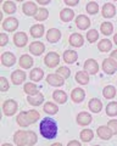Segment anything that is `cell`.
<instances>
[{
    "mask_svg": "<svg viewBox=\"0 0 117 146\" xmlns=\"http://www.w3.org/2000/svg\"><path fill=\"white\" fill-rule=\"evenodd\" d=\"M102 70H104L105 73L107 74H114L116 73V70H117V63L112 60V58H105L102 61Z\"/></svg>",
    "mask_w": 117,
    "mask_h": 146,
    "instance_id": "obj_3",
    "label": "cell"
},
{
    "mask_svg": "<svg viewBox=\"0 0 117 146\" xmlns=\"http://www.w3.org/2000/svg\"><path fill=\"white\" fill-rule=\"evenodd\" d=\"M102 95H104V98H106V99H114L116 96V88L112 85L105 86L104 90H102Z\"/></svg>",
    "mask_w": 117,
    "mask_h": 146,
    "instance_id": "obj_32",
    "label": "cell"
},
{
    "mask_svg": "<svg viewBox=\"0 0 117 146\" xmlns=\"http://www.w3.org/2000/svg\"><path fill=\"white\" fill-rule=\"evenodd\" d=\"M66 5H70V6H76L78 4L79 0H64Z\"/></svg>",
    "mask_w": 117,
    "mask_h": 146,
    "instance_id": "obj_48",
    "label": "cell"
},
{
    "mask_svg": "<svg viewBox=\"0 0 117 146\" xmlns=\"http://www.w3.org/2000/svg\"><path fill=\"white\" fill-rule=\"evenodd\" d=\"M84 98H85V93H84L83 89L76 88V89L72 90V93H71L72 101H74V102H82L83 100H84Z\"/></svg>",
    "mask_w": 117,
    "mask_h": 146,
    "instance_id": "obj_17",
    "label": "cell"
},
{
    "mask_svg": "<svg viewBox=\"0 0 117 146\" xmlns=\"http://www.w3.org/2000/svg\"><path fill=\"white\" fill-rule=\"evenodd\" d=\"M17 123H19V125H21V127H28L31 124L28 121V117H27V111L21 112L20 115L17 116Z\"/></svg>",
    "mask_w": 117,
    "mask_h": 146,
    "instance_id": "obj_34",
    "label": "cell"
},
{
    "mask_svg": "<svg viewBox=\"0 0 117 146\" xmlns=\"http://www.w3.org/2000/svg\"><path fill=\"white\" fill-rule=\"evenodd\" d=\"M13 141L17 146H26L28 145V133L27 131H16L13 135Z\"/></svg>",
    "mask_w": 117,
    "mask_h": 146,
    "instance_id": "obj_2",
    "label": "cell"
},
{
    "mask_svg": "<svg viewBox=\"0 0 117 146\" xmlns=\"http://www.w3.org/2000/svg\"><path fill=\"white\" fill-rule=\"evenodd\" d=\"M3 111L5 116H12L17 111V102L13 100H6L3 105Z\"/></svg>",
    "mask_w": 117,
    "mask_h": 146,
    "instance_id": "obj_4",
    "label": "cell"
},
{
    "mask_svg": "<svg viewBox=\"0 0 117 146\" xmlns=\"http://www.w3.org/2000/svg\"><path fill=\"white\" fill-rule=\"evenodd\" d=\"M44 50H45V45H44L42 42H33V43H31V45H29L31 54L35 55V56L42 55L44 52Z\"/></svg>",
    "mask_w": 117,
    "mask_h": 146,
    "instance_id": "obj_11",
    "label": "cell"
},
{
    "mask_svg": "<svg viewBox=\"0 0 117 146\" xmlns=\"http://www.w3.org/2000/svg\"><path fill=\"white\" fill-rule=\"evenodd\" d=\"M115 1H117V0H115Z\"/></svg>",
    "mask_w": 117,
    "mask_h": 146,
    "instance_id": "obj_57",
    "label": "cell"
},
{
    "mask_svg": "<svg viewBox=\"0 0 117 146\" xmlns=\"http://www.w3.org/2000/svg\"><path fill=\"white\" fill-rule=\"evenodd\" d=\"M27 133H28V145L33 146V145L37 144V140H38L37 134H35L34 131H27Z\"/></svg>",
    "mask_w": 117,
    "mask_h": 146,
    "instance_id": "obj_44",
    "label": "cell"
},
{
    "mask_svg": "<svg viewBox=\"0 0 117 146\" xmlns=\"http://www.w3.org/2000/svg\"><path fill=\"white\" fill-rule=\"evenodd\" d=\"M88 106H89V110H90L92 112L99 113L101 111V108H102V102L99 99H92L90 101H89Z\"/></svg>",
    "mask_w": 117,
    "mask_h": 146,
    "instance_id": "obj_22",
    "label": "cell"
},
{
    "mask_svg": "<svg viewBox=\"0 0 117 146\" xmlns=\"http://www.w3.org/2000/svg\"><path fill=\"white\" fill-rule=\"evenodd\" d=\"M78 58V54L73 50H66L64 52V61L66 63H74Z\"/></svg>",
    "mask_w": 117,
    "mask_h": 146,
    "instance_id": "obj_20",
    "label": "cell"
},
{
    "mask_svg": "<svg viewBox=\"0 0 117 146\" xmlns=\"http://www.w3.org/2000/svg\"><path fill=\"white\" fill-rule=\"evenodd\" d=\"M57 74H60L64 79H67V78H70V76H71V72H70V68L68 67H66V66H62L60 67L57 70Z\"/></svg>",
    "mask_w": 117,
    "mask_h": 146,
    "instance_id": "obj_43",
    "label": "cell"
},
{
    "mask_svg": "<svg viewBox=\"0 0 117 146\" xmlns=\"http://www.w3.org/2000/svg\"><path fill=\"white\" fill-rule=\"evenodd\" d=\"M1 146H12V145L11 144H3Z\"/></svg>",
    "mask_w": 117,
    "mask_h": 146,
    "instance_id": "obj_54",
    "label": "cell"
},
{
    "mask_svg": "<svg viewBox=\"0 0 117 146\" xmlns=\"http://www.w3.org/2000/svg\"><path fill=\"white\" fill-rule=\"evenodd\" d=\"M3 10H4V12L9 13V15H12V13H15V11H16L15 3H12V1H5V3H4V5H3Z\"/></svg>",
    "mask_w": 117,
    "mask_h": 146,
    "instance_id": "obj_37",
    "label": "cell"
},
{
    "mask_svg": "<svg viewBox=\"0 0 117 146\" xmlns=\"http://www.w3.org/2000/svg\"><path fill=\"white\" fill-rule=\"evenodd\" d=\"M39 131L40 135L48 140L55 139L57 135V123L49 117L44 118L39 124Z\"/></svg>",
    "mask_w": 117,
    "mask_h": 146,
    "instance_id": "obj_1",
    "label": "cell"
},
{
    "mask_svg": "<svg viewBox=\"0 0 117 146\" xmlns=\"http://www.w3.org/2000/svg\"><path fill=\"white\" fill-rule=\"evenodd\" d=\"M17 1H23V0H17Z\"/></svg>",
    "mask_w": 117,
    "mask_h": 146,
    "instance_id": "obj_55",
    "label": "cell"
},
{
    "mask_svg": "<svg viewBox=\"0 0 117 146\" xmlns=\"http://www.w3.org/2000/svg\"><path fill=\"white\" fill-rule=\"evenodd\" d=\"M28 42V36L25 32H17V33L13 35V43H15L16 46L19 48H23L25 45Z\"/></svg>",
    "mask_w": 117,
    "mask_h": 146,
    "instance_id": "obj_8",
    "label": "cell"
},
{
    "mask_svg": "<svg viewBox=\"0 0 117 146\" xmlns=\"http://www.w3.org/2000/svg\"><path fill=\"white\" fill-rule=\"evenodd\" d=\"M77 122L79 125H88L89 123H92V116L88 112H80L77 116Z\"/></svg>",
    "mask_w": 117,
    "mask_h": 146,
    "instance_id": "obj_23",
    "label": "cell"
},
{
    "mask_svg": "<svg viewBox=\"0 0 117 146\" xmlns=\"http://www.w3.org/2000/svg\"><path fill=\"white\" fill-rule=\"evenodd\" d=\"M101 12H102V16H104L105 18H112L116 15V7L114 6V4L107 3L102 6Z\"/></svg>",
    "mask_w": 117,
    "mask_h": 146,
    "instance_id": "obj_15",
    "label": "cell"
},
{
    "mask_svg": "<svg viewBox=\"0 0 117 146\" xmlns=\"http://www.w3.org/2000/svg\"><path fill=\"white\" fill-rule=\"evenodd\" d=\"M94 146H99V145H94Z\"/></svg>",
    "mask_w": 117,
    "mask_h": 146,
    "instance_id": "obj_56",
    "label": "cell"
},
{
    "mask_svg": "<svg viewBox=\"0 0 117 146\" xmlns=\"http://www.w3.org/2000/svg\"><path fill=\"white\" fill-rule=\"evenodd\" d=\"M76 80L82 85L88 84L89 83V74L85 71H78L77 74H76Z\"/></svg>",
    "mask_w": 117,
    "mask_h": 146,
    "instance_id": "obj_27",
    "label": "cell"
},
{
    "mask_svg": "<svg viewBox=\"0 0 117 146\" xmlns=\"http://www.w3.org/2000/svg\"><path fill=\"white\" fill-rule=\"evenodd\" d=\"M100 31L104 35H110V34H112V32H114V25H112L111 22H104V23H101V26H100Z\"/></svg>",
    "mask_w": 117,
    "mask_h": 146,
    "instance_id": "obj_33",
    "label": "cell"
},
{
    "mask_svg": "<svg viewBox=\"0 0 117 146\" xmlns=\"http://www.w3.org/2000/svg\"><path fill=\"white\" fill-rule=\"evenodd\" d=\"M70 44L72 45V46H74V48H80L83 45L84 43V39H83V36L78 34V33H73L71 36H70Z\"/></svg>",
    "mask_w": 117,
    "mask_h": 146,
    "instance_id": "obj_19",
    "label": "cell"
},
{
    "mask_svg": "<svg viewBox=\"0 0 117 146\" xmlns=\"http://www.w3.org/2000/svg\"><path fill=\"white\" fill-rule=\"evenodd\" d=\"M45 65L50 68H54L58 65V62H60V56L56 54V52H49L47 56H45Z\"/></svg>",
    "mask_w": 117,
    "mask_h": 146,
    "instance_id": "obj_7",
    "label": "cell"
},
{
    "mask_svg": "<svg viewBox=\"0 0 117 146\" xmlns=\"http://www.w3.org/2000/svg\"><path fill=\"white\" fill-rule=\"evenodd\" d=\"M37 1L40 4V5H47V4L50 3V0H37Z\"/></svg>",
    "mask_w": 117,
    "mask_h": 146,
    "instance_id": "obj_51",
    "label": "cell"
},
{
    "mask_svg": "<svg viewBox=\"0 0 117 146\" xmlns=\"http://www.w3.org/2000/svg\"><path fill=\"white\" fill-rule=\"evenodd\" d=\"M0 86H1V91H7L9 90V82L5 77H1V79H0Z\"/></svg>",
    "mask_w": 117,
    "mask_h": 146,
    "instance_id": "obj_45",
    "label": "cell"
},
{
    "mask_svg": "<svg viewBox=\"0 0 117 146\" xmlns=\"http://www.w3.org/2000/svg\"><path fill=\"white\" fill-rule=\"evenodd\" d=\"M53 99L58 104H65L67 101V94L64 90H55L53 93Z\"/></svg>",
    "mask_w": 117,
    "mask_h": 146,
    "instance_id": "obj_25",
    "label": "cell"
},
{
    "mask_svg": "<svg viewBox=\"0 0 117 146\" xmlns=\"http://www.w3.org/2000/svg\"><path fill=\"white\" fill-rule=\"evenodd\" d=\"M111 48H112V44L109 39H102L98 44V49L102 52H107L109 50H111Z\"/></svg>",
    "mask_w": 117,
    "mask_h": 146,
    "instance_id": "obj_30",
    "label": "cell"
},
{
    "mask_svg": "<svg viewBox=\"0 0 117 146\" xmlns=\"http://www.w3.org/2000/svg\"><path fill=\"white\" fill-rule=\"evenodd\" d=\"M98 136L102 140H110L112 138V135H114V133H112L111 128L109 125H101V127H98Z\"/></svg>",
    "mask_w": 117,
    "mask_h": 146,
    "instance_id": "obj_6",
    "label": "cell"
},
{
    "mask_svg": "<svg viewBox=\"0 0 117 146\" xmlns=\"http://www.w3.org/2000/svg\"><path fill=\"white\" fill-rule=\"evenodd\" d=\"M76 26H77L79 29H87L88 27L90 26V20L84 15H79L76 18Z\"/></svg>",
    "mask_w": 117,
    "mask_h": 146,
    "instance_id": "obj_18",
    "label": "cell"
},
{
    "mask_svg": "<svg viewBox=\"0 0 117 146\" xmlns=\"http://www.w3.org/2000/svg\"><path fill=\"white\" fill-rule=\"evenodd\" d=\"M20 66L25 70H28L33 66V58L29 55H22L20 57Z\"/></svg>",
    "mask_w": 117,
    "mask_h": 146,
    "instance_id": "obj_24",
    "label": "cell"
},
{
    "mask_svg": "<svg viewBox=\"0 0 117 146\" xmlns=\"http://www.w3.org/2000/svg\"><path fill=\"white\" fill-rule=\"evenodd\" d=\"M44 34V26L43 25H34L31 27V35L34 38H40Z\"/></svg>",
    "mask_w": 117,
    "mask_h": 146,
    "instance_id": "obj_28",
    "label": "cell"
},
{
    "mask_svg": "<svg viewBox=\"0 0 117 146\" xmlns=\"http://www.w3.org/2000/svg\"><path fill=\"white\" fill-rule=\"evenodd\" d=\"M107 125L111 128L112 133L116 135V134H117V119H111V121H109V124H107Z\"/></svg>",
    "mask_w": 117,
    "mask_h": 146,
    "instance_id": "obj_46",
    "label": "cell"
},
{
    "mask_svg": "<svg viewBox=\"0 0 117 146\" xmlns=\"http://www.w3.org/2000/svg\"><path fill=\"white\" fill-rule=\"evenodd\" d=\"M114 42L116 43V45H117V33L115 34V36H114Z\"/></svg>",
    "mask_w": 117,
    "mask_h": 146,
    "instance_id": "obj_52",
    "label": "cell"
},
{
    "mask_svg": "<svg viewBox=\"0 0 117 146\" xmlns=\"http://www.w3.org/2000/svg\"><path fill=\"white\" fill-rule=\"evenodd\" d=\"M61 38V33L60 31L56 29V28H51L48 31V34H47V40L49 43H57Z\"/></svg>",
    "mask_w": 117,
    "mask_h": 146,
    "instance_id": "obj_16",
    "label": "cell"
},
{
    "mask_svg": "<svg viewBox=\"0 0 117 146\" xmlns=\"http://www.w3.org/2000/svg\"><path fill=\"white\" fill-rule=\"evenodd\" d=\"M65 79L60 74H49L47 77V82L53 86H61L65 84Z\"/></svg>",
    "mask_w": 117,
    "mask_h": 146,
    "instance_id": "obj_14",
    "label": "cell"
},
{
    "mask_svg": "<svg viewBox=\"0 0 117 146\" xmlns=\"http://www.w3.org/2000/svg\"><path fill=\"white\" fill-rule=\"evenodd\" d=\"M27 101L31 105H33V106H39V105L44 101V95L42 93H38L35 95H29V96L27 98Z\"/></svg>",
    "mask_w": 117,
    "mask_h": 146,
    "instance_id": "obj_21",
    "label": "cell"
},
{
    "mask_svg": "<svg viewBox=\"0 0 117 146\" xmlns=\"http://www.w3.org/2000/svg\"><path fill=\"white\" fill-rule=\"evenodd\" d=\"M57 111H58V107L55 104L47 102L45 105H44V112H47L48 115H56Z\"/></svg>",
    "mask_w": 117,
    "mask_h": 146,
    "instance_id": "obj_35",
    "label": "cell"
},
{
    "mask_svg": "<svg viewBox=\"0 0 117 146\" xmlns=\"http://www.w3.org/2000/svg\"><path fill=\"white\" fill-rule=\"evenodd\" d=\"M98 11H99V5L95 1H92L87 5V12L89 15H95V13H98Z\"/></svg>",
    "mask_w": 117,
    "mask_h": 146,
    "instance_id": "obj_42",
    "label": "cell"
},
{
    "mask_svg": "<svg viewBox=\"0 0 117 146\" xmlns=\"http://www.w3.org/2000/svg\"><path fill=\"white\" fill-rule=\"evenodd\" d=\"M83 67H84V71L87 73H89V74H96V73L99 72V65L94 58H89V60H87L84 62Z\"/></svg>",
    "mask_w": 117,
    "mask_h": 146,
    "instance_id": "obj_5",
    "label": "cell"
},
{
    "mask_svg": "<svg viewBox=\"0 0 117 146\" xmlns=\"http://www.w3.org/2000/svg\"><path fill=\"white\" fill-rule=\"evenodd\" d=\"M51 146H62V145H61L60 143H55V144H53Z\"/></svg>",
    "mask_w": 117,
    "mask_h": 146,
    "instance_id": "obj_53",
    "label": "cell"
},
{
    "mask_svg": "<svg viewBox=\"0 0 117 146\" xmlns=\"http://www.w3.org/2000/svg\"><path fill=\"white\" fill-rule=\"evenodd\" d=\"M22 11H23V13L27 16H35L38 12V7L34 3L27 1L23 4V6H22Z\"/></svg>",
    "mask_w": 117,
    "mask_h": 146,
    "instance_id": "obj_9",
    "label": "cell"
},
{
    "mask_svg": "<svg viewBox=\"0 0 117 146\" xmlns=\"http://www.w3.org/2000/svg\"><path fill=\"white\" fill-rule=\"evenodd\" d=\"M7 42H9V36H7V34L1 33V35H0V45H1V46H5V45L7 44Z\"/></svg>",
    "mask_w": 117,
    "mask_h": 146,
    "instance_id": "obj_47",
    "label": "cell"
},
{
    "mask_svg": "<svg viewBox=\"0 0 117 146\" xmlns=\"http://www.w3.org/2000/svg\"><path fill=\"white\" fill-rule=\"evenodd\" d=\"M110 57L117 63V50H114V51H112V54H111V56H110Z\"/></svg>",
    "mask_w": 117,
    "mask_h": 146,
    "instance_id": "obj_50",
    "label": "cell"
},
{
    "mask_svg": "<svg viewBox=\"0 0 117 146\" xmlns=\"http://www.w3.org/2000/svg\"><path fill=\"white\" fill-rule=\"evenodd\" d=\"M25 79H26V73L21 70L13 71V73L11 74V82L15 85H20L21 83H23Z\"/></svg>",
    "mask_w": 117,
    "mask_h": 146,
    "instance_id": "obj_13",
    "label": "cell"
},
{
    "mask_svg": "<svg viewBox=\"0 0 117 146\" xmlns=\"http://www.w3.org/2000/svg\"><path fill=\"white\" fill-rule=\"evenodd\" d=\"M23 90H25V93L26 94H28V95H35V94H38L39 91H38V86L35 85L34 83H26L25 86H23Z\"/></svg>",
    "mask_w": 117,
    "mask_h": 146,
    "instance_id": "obj_31",
    "label": "cell"
},
{
    "mask_svg": "<svg viewBox=\"0 0 117 146\" xmlns=\"http://www.w3.org/2000/svg\"><path fill=\"white\" fill-rule=\"evenodd\" d=\"M15 62H16L15 55L11 54L10 51H6L1 55V63L5 67H11V66L15 65Z\"/></svg>",
    "mask_w": 117,
    "mask_h": 146,
    "instance_id": "obj_12",
    "label": "cell"
},
{
    "mask_svg": "<svg viewBox=\"0 0 117 146\" xmlns=\"http://www.w3.org/2000/svg\"><path fill=\"white\" fill-rule=\"evenodd\" d=\"M67 146H82V145H80V143L77 141V140H72V141H70Z\"/></svg>",
    "mask_w": 117,
    "mask_h": 146,
    "instance_id": "obj_49",
    "label": "cell"
},
{
    "mask_svg": "<svg viewBox=\"0 0 117 146\" xmlns=\"http://www.w3.org/2000/svg\"><path fill=\"white\" fill-rule=\"evenodd\" d=\"M19 27V21L15 17H7L5 21L3 22V28L9 32H13Z\"/></svg>",
    "mask_w": 117,
    "mask_h": 146,
    "instance_id": "obj_10",
    "label": "cell"
},
{
    "mask_svg": "<svg viewBox=\"0 0 117 146\" xmlns=\"http://www.w3.org/2000/svg\"><path fill=\"white\" fill-rule=\"evenodd\" d=\"M43 76H44V72H43V70H40V68H33L29 73V78L33 82H39L43 78Z\"/></svg>",
    "mask_w": 117,
    "mask_h": 146,
    "instance_id": "obj_29",
    "label": "cell"
},
{
    "mask_svg": "<svg viewBox=\"0 0 117 146\" xmlns=\"http://www.w3.org/2000/svg\"><path fill=\"white\" fill-rule=\"evenodd\" d=\"M27 117H28L29 123L32 124V123H35L39 119L40 115H39L38 111H35V110H31V111H27Z\"/></svg>",
    "mask_w": 117,
    "mask_h": 146,
    "instance_id": "obj_39",
    "label": "cell"
},
{
    "mask_svg": "<svg viewBox=\"0 0 117 146\" xmlns=\"http://www.w3.org/2000/svg\"><path fill=\"white\" fill-rule=\"evenodd\" d=\"M87 39H88V42L89 43H95L96 40L99 39V33H98V31L95 29H90L87 33Z\"/></svg>",
    "mask_w": 117,
    "mask_h": 146,
    "instance_id": "obj_41",
    "label": "cell"
},
{
    "mask_svg": "<svg viewBox=\"0 0 117 146\" xmlns=\"http://www.w3.org/2000/svg\"><path fill=\"white\" fill-rule=\"evenodd\" d=\"M73 17H74V12H73V10H71V9H64V10H61V12H60V18H61V21H64V22H70L73 20Z\"/></svg>",
    "mask_w": 117,
    "mask_h": 146,
    "instance_id": "obj_26",
    "label": "cell"
},
{
    "mask_svg": "<svg viewBox=\"0 0 117 146\" xmlns=\"http://www.w3.org/2000/svg\"><path fill=\"white\" fill-rule=\"evenodd\" d=\"M94 138V133L90 129H84L80 131V140L84 141V143H88Z\"/></svg>",
    "mask_w": 117,
    "mask_h": 146,
    "instance_id": "obj_36",
    "label": "cell"
},
{
    "mask_svg": "<svg viewBox=\"0 0 117 146\" xmlns=\"http://www.w3.org/2000/svg\"><path fill=\"white\" fill-rule=\"evenodd\" d=\"M106 113L107 116H111V117H115L117 116V102L116 101H112L106 106Z\"/></svg>",
    "mask_w": 117,
    "mask_h": 146,
    "instance_id": "obj_38",
    "label": "cell"
},
{
    "mask_svg": "<svg viewBox=\"0 0 117 146\" xmlns=\"http://www.w3.org/2000/svg\"><path fill=\"white\" fill-rule=\"evenodd\" d=\"M48 16H49V11L47 10V9H39L38 10V12H37V15L34 16V18L37 21H45L47 18H48Z\"/></svg>",
    "mask_w": 117,
    "mask_h": 146,
    "instance_id": "obj_40",
    "label": "cell"
}]
</instances>
